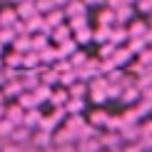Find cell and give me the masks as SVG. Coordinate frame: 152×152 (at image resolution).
Instances as JSON below:
<instances>
[{"label": "cell", "instance_id": "6da1fadb", "mask_svg": "<svg viewBox=\"0 0 152 152\" xmlns=\"http://www.w3.org/2000/svg\"><path fill=\"white\" fill-rule=\"evenodd\" d=\"M8 142L12 145H23V142H30V127H25V125H15L8 137Z\"/></svg>", "mask_w": 152, "mask_h": 152}, {"label": "cell", "instance_id": "7a4b0ae2", "mask_svg": "<svg viewBox=\"0 0 152 152\" xmlns=\"http://www.w3.org/2000/svg\"><path fill=\"white\" fill-rule=\"evenodd\" d=\"M87 5L82 3V0H67L65 3V15L67 18H77V15H85Z\"/></svg>", "mask_w": 152, "mask_h": 152}, {"label": "cell", "instance_id": "3957f363", "mask_svg": "<svg viewBox=\"0 0 152 152\" xmlns=\"http://www.w3.org/2000/svg\"><path fill=\"white\" fill-rule=\"evenodd\" d=\"M50 35H53L55 45H60V42H65V40H70V37H72V30L67 28L65 23H62V25H58V28H53V30H50Z\"/></svg>", "mask_w": 152, "mask_h": 152}, {"label": "cell", "instance_id": "277c9868", "mask_svg": "<svg viewBox=\"0 0 152 152\" xmlns=\"http://www.w3.org/2000/svg\"><path fill=\"white\" fill-rule=\"evenodd\" d=\"M15 12H18V18H20V20H28V18H33L37 10H35V3H33V0H23V3H18Z\"/></svg>", "mask_w": 152, "mask_h": 152}, {"label": "cell", "instance_id": "5b68a950", "mask_svg": "<svg viewBox=\"0 0 152 152\" xmlns=\"http://www.w3.org/2000/svg\"><path fill=\"white\" fill-rule=\"evenodd\" d=\"M37 75H40V82L42 85H55L58 82V77H60V72L55 70V67H37Z\"/></svg>", "mask_w": 152, "mask_h": 152}, {"label": "cell", "instance_id": "8992f818", "mask_svg": "<svg viewBox=\"0 0 152 152\" xmlns=\"http://www.w3.org/2000/svg\"><path fill=\"white\" fill-rule=\"evenodd\" d=\"M130 58H132V53L127 48H115L112 50V55H110V60H112V65H125V62H130Z\"/></svg>", "mask_w": 152, "mask_h": 152}, {"label": "cell", "instance_id": "52a82bcc", "mask_svg": "<svg viewBox=\"0 0 152 152\" xmlns=\"http://www.w3.org/2000/svg\"><path fill=\"white\" fill-rule=\"evenodd\" d=\"M23 115H25V110H23L18 102L10 105V107H5V117H8L12 125H23Z\"/></svg>", "mask_w": 152, "mask_h": 152}, {"label": "cell", "instance_id": "ba28073f", "mask_svg": "<svg viewBox=\"0 0 152 152\" xmlns=\"http://www.w3.org/2000/svg\"><path fill=\"white\" fill-rule=\"evenodd\" d=\"M53 142V137H50V132H35V135H30V145H33L35 150H42V147H48V145Z\"/></svg>", "mask_w": 152, "mask_h": 152}, {"label": "cell", "instance_id": "9c48e42d", "mask_svg": "<svg viewBox=\"0 0 152 152\" xmlns=\"http://www.w3.org/2000/svg\"><path fill=\"white\" fill-rule=\"evenodd\" d=\"M67 95H70V97H75V100H85L87 97V85L82 80H75L70 87H67Z\"/></svg>", "mask_w": 152, "mask_h": 152}, {"label": "cell", "instance_id": "30bf717a", "mask_svg": "<svg viewBox=\"0 0 152 152\" xmlns=\"http://www.w3.org/2000/svg\"><path fill=\"white\" fill-rule=\"evenodd\" d=\"M40 117H42V112L37 110V107H33V110H25V115H23V125L25 127H37V122H40Z\"/></svg>", "mask_w": 152, "mask_h": 152}, {"label": "cell", "instance_id": "8fae6325", "mask_svg": "<svg viewBox=\"0 0 152 152\" xmlns=\"http://www.w3.org/2000/svg\"><path fill=\"white\" fill-rule=\"evenodd\" d=\"M48 40H50V35H42V33H30V50L40 53L42 48H48Z\"/></svg>", "mask_w": 152, "mask_h": 152}, {"label": "cell", "instance_id": "7c38bea8", "mask_svg": "<svg viewBox=\"0 0 152 152\" xmlns=\"http://www.w3.org/2000/svg\"><path fill=\"white\" fill-rule=\"evenodd\" d=\"M15 20H18L15 8H0V28H10Z\"/></svg>", "mask_w": 152, "mask_h": 152}, {"label": "cell", "instance_id": "4fadbf2b", "mask_svg": "<svg viewBox=\"0 0 152 152\" xmlns=\"http://www.w3.org/2000/svg\"><path fill=\"white\" fill-rule=\"evenodd\" d=\"M18 105H20L23 110H33V107H37V100L33 97V92L23 90L20 95H18Z\"/></svg>", "mask_w": 152, "mask_h": 152}, {"label": "cell", "instance_id": "5bb4252c", "mask_svg": "<svg viewBox=\"0 0 152 152\" xmlns=\"http://www.w3.org/2000/svg\"><path fill=\"white\" fill-rule=\"evenodd\" d=\"M30 92H33V97L37 100V105H40V102H48V100H50L53 87H50V85H42V82H40V85H37L35 90H30Z\"/></svg>", "mask_w": 152, "mask_h": 152}, {"label": "cell", "instance_id": "9a60e30c", "mask_svg": "<svg viewBox=\"0 0 152 152\" xmlns=\"http://www.w3.org/2000/svg\"><path fill=\"white\" fill-rule=\"evenodd\" d=\"M67 100H70L67 90H53V92H50V100H48V102H50V105H55V107H65Z\"/></svg>", "mask_w": 152, "mask_h": 152}, {"label": "cell", "instance_id": "2e32d148", "mask_svg": "<svg viewBox=\"0 0 152 152\" xmlns=\"http://www.w3.org/2000/svg\"><path fill=\"white\" fill-rule=\"evenodd\" d=\"M20 92H23V85H20V80L5 82V87H3V97H18Z\"/></svg>", "mask_w": 152, "mask_h": 152}, {"label": "cell", "instance_id": "e0dca14e", "mask_svg": "<svg viewBox=\"0 0 152 152\" xmlns=\"http://www.w3.org/2000/svg\"><path fill=\"white\" fill-rule=\"evenodd\" d=\"M60 125V120L55 117V115H50V117H40V122H37V127H40L42 132H50V135H53V130L58 127Z\"/></svg>", "mask_w": 152, "mask_h": 152}, {"label": "cell", "instance_id": "ac0fdd59", "mask_svg": "<svg viewBox=\"0 0 152 152\" xmlns=\"http://www.w3.org/2000/svg\"><path fill=\"white\" fill-rule=\"evenodd\" d=\"M85 110V100H75V97H70L65 102V112L67 115H80V112Z\"/></svg>", "mask_w": 152, "mask_h": 152}, {"label": "cell", "instance_id": "d6986e66", "mask_svg": "<svg viewBox=\"0 0 152 152\" xmlns=\"http://www.w3.org/2000/svg\"><path fill=\"white\" fill-rule=\"evenodd\" d=\"M130 15H132V5H120V8L115 10V23L117 25H125L130 20Z\"/></svg>", "mask_w": 152, "mask_h": 152}, {"label": "cell", "instance_id": "ffe728a7", "mask_svg": "<svg viewBox=\"0 0 152 152\" xmlns=\"http://www.w3.org/2000/svg\"><path fill=\"white\" fill-rule=\"evenodd\" d=\"M37 55H40V62H55V60H62L60 53H58V48H42Z\"/></svg>", "mask_w": 152, "mask_h": 152}, {"label": "cell", "instance_id": "44dd1931", "mask_svg": "<svg viewBox=\"0 0 152 152\" xmlns=\"http://www.w3.org/2000/svg\"><path fill=\"white\" fill-rule=\"evenodd\" d=\"M72 35H75L72 40L77 42V45H85V42H90V40H92V30H90V25H87V28H80V30H75Z\"/></svg>", "mask_w": 152, "mask_h": 152}, {"label": "cell", "instance_id": "7402d4cb", "mask_svg": "<svg viewBox=\"0 0 152 152\" xmlns=\"http://www.w3.org/2000/svg\"><path fill=\"white\" fill-rule=\"evenodd\" d=\"M25 28H28V33H40L42 30V15L35 12L33 18H28V20H25Z\"/></svg>", "mask_w": 152, "mask_h": 152}, {"label": "cell", "instance_id": "603a6c76", "mask_svg": "<svg viewBox=\"0 0 152 152\" xmlns=\"http://www.w3.org/2000/svg\"><path fill=\"white\" fill-rule=\"evenodd\" d=\"M75 50H77V42H75L72 37H70V40H65V42H60V45H58V53H60V58H62V60H65L67 55H72Z\"/></svg>", "mask_w": 152, "mask_h": 152}, {"label": "cell", "instance_id": "cb8c5ba5", "mask_svg": "<svg viewBox=\"0 0 152 152\" xmlns=\"http://www.w3.org/2000/svg\"><path fill=\"white\" fill-rule=\"evenodd\" d=\"M107 122H110V115H107V112H102V110H92L90 112V125H92V127L107 125Z\"/></svg>", "mask_w": 152, "mask_h": 152}, {"label": "cell", "instance_id": "d4e9b609", "mask_svg": "<svg viewBox=\"0 0 152 152\" xmlns=\"http://www.w3.org/2000/svg\"><path fill=\"white\" fill-rule=\"evenodd\" d=\"M100 140V145H102V147H117L120 142H122V137L117 135V132H107L105 137H97Z\"/></svg>", "mask_w": 152, "mask_h": 152}, {"label": "cell", "instance_id": "484cf974", "mask_svg": "<svg viewBox=\"0 0 152 152\" xmlns=\"http://www.w3.org/2000/svg\"><path fill=\"white\" fill-rule=\"evenodd\" d=\"M127 37H130V35H127V28L117 25V28L110 33V42H112V45H120V42H122V40H127Z\"/></svg>", "mask_w": 152, "mask_h": 152}, {"label": "cell", "instance_id": "4316f807", "mask_svg": "<svg viewBox=\"0 0 152 152\" xmlns=\"http://www.w3.org/2000/svg\"><path fill=\"white\" fill-rule=\"evenodd\" d=\"M110 33H112V28L100 25L97 30H92V40H95V42H107V40H110Z\"/></svg>", "mask_w": 152, "mask_h": 152}, {"label": "cell", "instance_id": "83f0119b", "mask_svg": "<svg viewBox=\"0 0 152 152\" xmlns=\"http://www.w3.org/2000/svg\"><path fill=\"white\" fill-rule=\"evenodd\" d=\"M12 50H18V53H28V50H30V35H18L15 40H12Z\"/></svg>", "mask_w": 152, "mask_h": 152}, {"label": "cell", "instance_id": "f1b7e54d", "mask_svg": "<svg viewBox=\"0 0 152 152\" xmlns=\"http://www.w3.org/2000/svg\"><path fill=\"white\" fill-rule=\"evenodd\" d=\"M23 65H25V67H40V55H37L35 50L23 53Z\"/></svg>", "mask_w": 152, "mask_h": 152}, {"label": "cell", "instance_id": "f546056e", "mask_svg": "<svg viewBox=\"0 0 152 152\" xmlns=\"http://www.w3.org/2000/svg\"><path fill=\"white\" fill-rule=\"evenodd\" d=\"M72 140H75V132H70L67 127L58 130V135L53 137V142H55V145H65V142H72Z\"/></svg>", "mask_w": 152, "mask_h": 152}, {"label": "cell", "instance_id": "4dcf8cb0", "mask_svg": "<svg viewBox=\"0 0 152 152\" xmlns=\"http://www.w3.org/2000/svg\"><path fill=\"white\" fill-rule=\"evenodd\" d=\"M120 97H122V102H130V105H135L137 100H140V90H137V87H122V95H120Z\"/></svg>", "mask_w": 152, "mask_h": 152}, {"label": "cell", "instance_id": "1f68e13d", "mask_svg": "<svg viewBox=\"0 0 152 152\" xmlns=\"http://www.w3.org/2000/svg\"><path fill=\"white\" fill-rule=\"evenodd\" d=\"M5 65L8 67H23V53H18V50H12L10 55H5Z\"/></svg>", "mask_w": 152, "mask_h": 152}, {"label": "cell", "instance_id": "d6a6232c", "mask_svg": "<svg viewBox=\"0 0 152 152\" xmlns=\"http://www.w3.org/2000/svg\"><path fill=\"white\" fill-rule=\"evenodd\" d=\"M15 30L12 28H0V45H12V40H15Z\"/></svg>", "mask_w": 152, "mask_h": 152}, {"label": "cell", "instance_id": "836d02e7", "mask_svg": "<svg viewBox=\"0 0 152 152\" xmlns=\"http://www.w3.org/2000/svg\"><path fill=\"white\" fill-rule=\"evenodd\" d=\"M145 33H147V25H145V23H132V25H130V30H127V35H130V37H142Z\"/></svg>", "mask_w": 152, "mask_h": 152}, {"label": "cell", "instance_id": "e575fe53", "mask_svg": "<svg viewBox=\"0 0 152 152\" xmlns=\"http://www.w3.org/2000/svg\"><path fill=\"white\" fill-rule=\"evenodd\" d=\"M12 127H15V125H12L8 117H3V120H0V140H8V137H10V132H12Z\"/></svg>", "mask_w": 152, "mask_h": 152}, {"label": "cell", "instance_id": "d590c367", "mask_svg": "<svg viewBox=\"0 0 152 152\" xmlns=\"http://www.w3.org/2000/svg\"><path fill=\"white\" fill-rule=\"evenodd\" d=\"M100 25H107V28H112V25H115V10H102L100 12Z\"/></svg>", "mask_w": 152, "mask_h": 152}, {"label": "cell", "instance_id": "8d00e7d4", "mask_svg": "<svg viewBox=\"0 0 152 152\" xmlns=\"http://www.w3.org/2000/svg\"><path fill=\"white\" fill-rule=\"evenodd\" d=\"M67 28H70L72 33H75V30H80V28H87V18H85V15L70 18V23H67Z\"/></svg>", "mask_w": 152, "mask_h": 152}, {"label": "cell", "instance_id": "74e56055", "mask_svg": "<svg viewBox=\"0 0 152 152\" xmlns=\"http://www.w3.org/2000/svg\"><path fill=\"white\" fill-rule=\"evenodd\" d=\"M33 3H35V10L40 12V15H45V12H50V10L55 8L53 0H33Z\"/></svg>", "mask_w": 152, "mask_h": 152}, {"label": "cell", "instance_id": "f35d334b", "mask_svg": "<svg viewBox=\"0 0 152 152\" xmlns=\"http://www.w3.org/2000/svg\"><path fill=\"white\" fill-rule=\"evenodd\" d=\"M145 45H147V42H145L142 37H132V40H130V45H127V50H130L132 55H135V53H142V50H145Z\"/></svg>", "mask_w": 152, "mask_h": 152}, {"label": "cell", "instance_id": "ab89813d", "mask_svg": "<svg viewBox=\"0 0 152 152\" xmlns=\"http://www.w3.org/2000/svg\"><path fill=\"white\" fill-rule=\"evenodd\" d=\"M87 62V58H85V53H80V50H75L72 53V60H70V67L75 70V67H82Z\"/></svg>", "mask_w": 152, "mask_h": 152}, {"label": "cell", "instance_id": "60d3db41", "mask_svg": "<svg viewBox=\"0 0 152 152\" xmlns=\"http://www.w3.org/2000/svg\"><path fill=\"white\" fill-rule=\"evenodd\" d=\"M115 48H117V45H112L110 40H107V42H102V48H100V58H102V60H107V58L112 55V50H115Z\"/></svg>", "mask_w": 152, "mask_h": 152}, {"label": "cell", "instance_id": "b9f144b4", "mask_svg": "<svg viewBox=\"0 0 152 152\" xmlns=\"http://www.w3.org/2000/svg\"><path fill=\"white\" fill-rule=\"evenodd\" d=\"M137 10L140 12H152V0H137Z\"/></svg>", "mask_w": 152, "mask_h": 152}, {"label": "cell", "instance_id": "7bdbcfd3", "mask_svg": "<svg viewBox=\"0 0 152 152\" xmlns=\"http://www.w3.org/2000/svg\"><path fill=\"white\" fill-rule=\"evenodd\" d=\"M142 150H145V145H142V142H137V145H127L122 152H142Z\"/></svg>", "mask_w": 152, "mask_h": 152}, {"label": "cell", "instance_id": "ee69618b", "mask_svg": "<svg viewBox=\"0 0 152 152\" xmlns=\"http://www.w3.org/2000/svg\"><path fill=\"white\" fill-rule=\"evenodd\" d=\"M82 3H85V5H102L105 0H82Z\"/></svg>", "mask_w": 152, "mask_h": 152}, {"label": "cell", "instance_id": "f6af8a7d", "mask_svg": "<svg viewBox=\"0 0 152 152\" xmlns=\"http://www.w3.org/2000/svg\"><path fill=\"white\" fill-rule=\"evenodd\" d=\"M67 3V0H53V5H55V8H60V5H65Z\"/></svg>", "mask_w": 152, "mask_h": 152}, {"label": "cell", "instance_id": "bcb514c9", "mask_svg": "<svg viewBox=\"0 0 152 152\" xmlns=\"http://www.w3.org/2000/svg\"><path fill=\"white\" fill-rule=\"evenodd\" d=\"M3 117H5V107L0 105V120H3Z\"/></svg>", "mask_w": 152, "mask_h": 152}, {"label": "cell", "instance_id": "7dc6e473", "mask_svg": "<svg viewBox=\"0 0 152 152\" xmlns=\"http://www.w3.org/2000/svg\"><path fill=\"white\" fill-rule=\"evenodd\" d=\"M142 145H145V147H147V145H152V137H150V140H147V142H142Z\"/></svg>", "mask_w": 152, "mask_h": 152}, {"label": "cell", "instance_id": "c3c4849f", "mask_svg": "<svg viewBox=\"0 0 152 152\" xmlns=\"http://www.w3.org/2000/svg\"><path fill=\"white\" fill-rule=\"evenodd\" d=\"M3 102H5V97H3V92H0V105H3Z\"/></svg>", "mask_w": 152, "mask_h": 152}, {"label": "cell", "instance_id": "681fc988", "mask_svg": "<svg viewBox=\"0 0 152 152\" xmlns=\"http://www.w3.org/2000/svg\"><path fill=\"white\" fill-rule=\"evenodd\" d=\"M3 65H5V62H3V58H0V70H3Z\"/></svg>", "mask_w": 152, "mask_h": 152}, {"label": "cell", "instance_id": "f907efd6", "mask_svg": "<svg viewBox=\"0 0 152 152\" xmlns=\"http://www.w3.org/2000/svg\"><path fill=\"white\" fill-rule=\"evenodd\" d=\"M3 48H5V45H0V53H3ZM0 58H3V55H0Z\"/></svg>", "mask_w": 152, "mask_h": 152}, {"label": "cell", "instance_id": "816d5d0a", "mask_svg": "<svg viewBox=\"0 0 152 152\" xmlns=\"http://www.w3.org/2000/svg\"><path fill=\"white\" fill-rule=\"evenodd\" d=\"M12 3H23V0H12Z\"/></svg>", "mask_w": 152, "mask_h": 152}, {"label": "cell", "instance_id": "f5cc1de1", "mask_svg": "<svg viewBox=\"0 0 152 152\" xmlns=\"http://www.w3.org/2000/svg\"><path fill=\"white\" fill-rule=\"evenodd\" d=\"M150 45H152V42H150ZM150 50H152V48H150Z\"/></svg>", "mask_w": 152, "mask_h": 152}, {"label": "cell", "instance_id": "db71d44e", "mask_svg": "<svg viewBox=\"0 0 152 152\" xmlns=\"http://www.w3.org/2000/svg\"><path fill=\"white\" fill-rule=\"evenodd\" d=\"M150 15H152V12H150Z\"/></svg>", "mask_w": 152, "mask_h": 152}]
</instances>
